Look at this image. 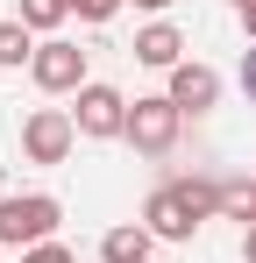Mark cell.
Segmentation results:
<instances>
[{
  "mask_svg": "<svg viewBox=\"0 0 256 263\" xmlns=\"http://www.w3.org/2000/svg\"><path fill=\"white\" fill-rule=\"evenodd\" d=\"M221 214V178H164L150 199H142V228L157 242H192L199 220Z\"/></svg>",
  "mask_w": 256,
  "mask_h": 263,
  "instance_id": "cell-1",
  "label": "cell"
},
{
  "mask_svg": "<svg viewBox=\"0 0 256 263\" xmlns=\"http://www.w3.org/2000/svg\"><path fill=\"white\" fill-rule=\"evenodd\" d=\"M57 220L64 206L50 199V192H14V199H0V249H36V242H57Z\"/></svg>",
  "mask_w": 256,
  "mask_h": 263,
  "instance_id": "cell-2",
  "label": "cell"
},
{
  "mask_svg": "<svg viewBox=\"0 0 256 263\" xmlns=\"http://www.w3.org/2000/svg\"><path fill=\"white\" fill-rule=\"evenodd\" d=\"M178 135H185V114L171 107V92H150V100L128 107V142H135V157H171Z\"/></svg>",
  "mask_w": 256,
  "mask_h": 263,
  "instance_id": "cell-3",
  "label": "cell"
},
{
  "mask_svg": "<svg viewBox=\"0 0 256 263\" xmlns=\"http://www.w3.org/2000/svg\"><path fill=\"white\" fill-rule=\"evenodd\" d=\"M71 142H79V121H71V107H36L29 121H22V157L29 164H64L71 157Z\"/></svg>",
  "mask_w": 256,
  "mask_h": 263,
  "instance_id": "cell-4",
  "label": "cell"
},
{
  "mask_svg": "<svg viewBox=\"0 0 256 263\" xmlns=\"http://www.w3.org/2000/svg\"><path fill=\"white\" fill-rule=\"evenodd\" d=\"M71 121H79L85 142H114V135H128V100L121 86H79V107H71Z\"/></svg>",
  "mask_w": 256,
  "mask_h": 263,
  "instance_id": "cell-5",
  "label": "cell"
},
{
  "mask_svg": "<svg viewBox=\"0 0 256 263\" xmlns=\"http://www.w3.org/2000/svg\"><path fill=\"white\" fill-rule=\"evenodd\" d=\"M29 79H36L43 92H79V86H93V79H85V50H79V43H64V36L36 43V64H29Z\"/></svg>",
  "mask_w": 256,
  "mask_h": 263,
  "instance_id": "cell-6",
  "label": "cell"
},
{
  "mask_svg": "<svg viewBox=\"0 0 256 263\" xmlns=\"http://www.w3.org/2000/svg\"><path fill=\"white\" fill-rule=\"evenodd\" d=\"M164 92H171L178 114H213V107H221V71H213V64H178Z\"/></svg>",
  "mask_w": 256,
  "mask_h": 263,
  "instance_id": "cell-7",
  "label": "cell"
},
{
  "mask_svg": "<svg viewBox=\"0 0 256 263\" xmlns=\"http://www.w3.org/2000/svg\"><path fill=\"white\" fill-rule=\"evenodd\" d=\"M135 64H150V71H178V64H185V36H178V22H150V29H135Z\"/></svg>",
  "mask_w": 256,
  "mask_h": 263,
  "instance_id": "cell-8",
  "label": "cell"
},
{
  "mask_svg": "<svg viewBox=\"0 0 256 263\" xmlns=\"http://www.w3.org/2000/svg\"><path fill=\"white\" fill-rule=\"evenodd\" d=\"M150 242H157V235H150L142 220L107 228V235H100V263H157V256H150Z\"/></svg>",
  "mask_w": 256,
  "mask_h": 263,
  "instance_id": "cell-9",
  "label": "cell"
},
{
  "mask_svg": "<svg viewBox=\"0 0 256 263\" xmlns=\"http://www.w3.org/2000/svg\"><path fill=\"white\" fill-rule=\"evenodd\" d=\"M14 64H36V29L14 14V22H0V71H14Z\"/></svg>",
  "mask_w": 256,
  "mask_h": 263,
  "instance_id": "cell-10",
  "label": "cell"
},
{
  "mask_svg": "<svg viewBox=\"0 0 256 263\" xmlns=\"http://www.w3.org/2000/svg\"><path fill=\"white\" fill-rule=\"evenodd\" d=\"M221 220L256 228V178H221Z\"/></svg>",
  "mask_w": 256,
  "mask_h": 263,
  "instance_id": "cell-11",
  "label": "cell"
},
{
  "mask_svg": "<svg viewBox=\"0 0 256 263\" xmlns=\"http://www.w3.org/2000/svg\"><path fill=\"white\" fill-rule=\"evenodd\" d=\"M64 14H71V0H22V22H29V29H57V22H64Z\"/></svg>",
  "mask_w": 256,
  "mask_h": 263,
  "instance_id": "cell-12",
  "label": "cell"
},
{
  "mask_svg": "<svg viewBox=\"0 0 256 263\" xmlns=\"http://www.w3.org/2000/svg\"><path fill=\"white\" fill-rule=\"evenodd\" d=\"M121 7H128V0H71V14H79V22H93V29H100V22H114Z\"/></svg>",
  "mask_w": 256,
  "mask_h": 263,
  "instance_id": "cell-13",
  "label": "cell"
},
{
  "mask_svg": "<svg viewBox=\"0 0 256 263\" xmlns=\"http://www.w3.org/2000/svg\"><path fill=\"white\" fill-rule=\"evenodd\" d=\"M22 263H79L64 242H36V249H22Z\"/></svg>",
  "mask_w": 256,
  "mask_h": 263,
  "instance_id": "cell-14",
  "label": "cell"
},
{
  "mask_svg": "<svg viewBox=\"0 0 256 263\" xmlns=\"http://www.w3.org/2000/svg\"><path fill=\"white\" fill-rule=\"evenodd\" d=\"M242 92H249V100H256V43L242 50Z\"/></svg>",
  "mask_w": 256,
  "mask_h": 263,
  "instance_id": "cell-15",
  "label": "cell"
},
{
  "mask_svg": "<svg viewBox=\"0 0 256 263\" xmlns=\"http://www.w3.org/2000/svg\"><path fill=\"white\" fill-rule=\"evenodd\" d=\"M242 7V29H249V43H256V0H235Z\"/></svg>",
  "mask_w": 256,
  "mask_h": 263,
  "instance_id": "cell-16",
  "label": "cell"
},
{
  "mask_svg": "<svg viewBox=\"0 0 256 263\" xmlns=\"http://www.w3.org/2000/svg\"><path fill=\"white\" fill-rule=\"evenodd\" d=\"M242 263H256V228H242Z\"/></svg>",
  "mask_w": 256,
  "mask_h": 263,
  "instance_id": "cell-17",
  "label": "cell"
},
{
  "mask_svg": "<svg viewBox=\"0 0 256 263\" xmlns=\"http://www.w3.org/2000/svg\"><path fill=\"white\" fill-rule=\"evenodd\" d=\"M128 7H150V14H164V7H171V0H128Z\"/></svg>",
  "mask_w": 256,
  "mask_h": 263,
  "instance_id": "cell-18",
  "label": "cell"
}]
</instances>
